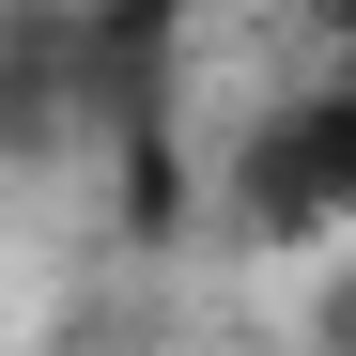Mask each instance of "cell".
Segmentation results:
<instances>
[{"instance_id": "1", "label": "cell", "mask_w": 356, "mask_h": 356, "mask_svg": "<svg viewBox=\"0 0 356 356\" xmlns=\"http://www.w3.org/2000/svg\"><path fill=\"white\" fill-rule=\"evenodd\" d=\"M264 217H356V93L294 108L264 140Z\"/></svg>"}, {"instance_id": "2", "label": "cell", "mask_w": 356, "mask_h": 356, "mask_svg": "<svg viewBox=\"0 0 356 356\" xmlns=\"http://www.w3.org/2000/svg\"><path fill=\"white\" fill-rule=\"evenodd\" d=\"M341 356H356V294H341Z\"/></svg>"}]
</instances>
